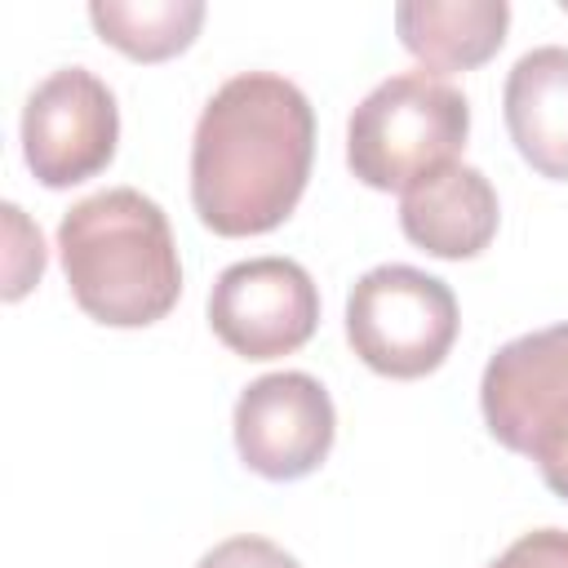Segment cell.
<instances>
[{
	"label": "cell",
	"instance_id": "30bf717a",
	"mask_svg": "<svg viewBox=\"0 0 568 568\" xmlns=\"http://www.w3.org/2000/svg\"><path fill=\"white\" fill-rule=\"evenodd\" d=\"M501 106L524 164L550 182H568V49H528L506 75Z\"/></svg>",
	"mask_w": 568,
	"mask_h": 568
},
{
	"label": "cell",
	"instance_id": "52a82bcc",
	"mask_svg": "<svg viewBox=\"0 0 568 568\" xmlns=\"http://www.w3.org/2000/svg\"><path fill=\"white\" fill-rule=\"evenodd\" d=\"M209 328L240 359H280L320 328V288L293 257H248L217 275Z\"/></svg>",
	"mask_w": 568,
	"mask_h": 568
},
{
	"label": "cell",
	"instance_id": "277c9868",
	"mask_svg": "<svg viewBox=\"0 0 568 568\" xmlns=\"http://www.w3.org/2000/svg\"><path fill=\"white\" fill-rule=\"evenodd\" d=\"M488 435L537 462L546 488L568 501V324L506 342L479 377Z\"/></svg>",
	"mask_w": 568,
	"mask_h": 568
},
{
	"label": "cell",
	"instance_id": "5b68a950",
	"mask_svg": "<svg viewBox=\"0 0 568 568\" xmlns=\"http://www.w3.org/2000/svg\"><path fill=\"white\" fill-rule=\"evenodd\" d=\"M457 297L444 280L386 262L355 280L346 297V342L382 377L413 382L435 373L457 342Z\"/></svg>",
	"mask_w": 568,
	"mask_h": 568
},
{
	"label": "cell",
	"instance_id": "5bb4252c",
	"mask_svg": "<svg viewBox=\"0 0 568 568\" xmlns=\"http://www.w3.org/2000/svg\"><path fill=\"white\" fill-rule=\"evenodd\" d=\"M488 568H568V532L564 528H537L510 541Z\"/></svg>",
	"mask_w": 568,
	"mask_h": 568
},
{
	"label": "cell",
	"instance_id": "7c38bea8",
	"mask_svg": "<svg viewBox=\"0 0 568 568\" xmlns=\"http://www.w3.org/2000/svg\"><path fill=\"white\" fill-rule=\"evenodd\" d=\"M93 31L133 62H164L191 49L204 4L200 0H93Z\"/></svg>",
	"mask_w": 568,
	"mask_h": 568
},
{
	"label": "cell",
	"instance_id": "3957f363",
	"mask_svg": "<svg viewBox=\"0 0 568 568\" xmlns=\"http://www.w3.org/2000/svg\"><path fill=\"white\" fill-rule=\"evenodd\" d=\"M470 133V102L430 71L382 80L346 124V164L373 191H408L457 164Z\"/></svg>",
	"mask_w": 568,
	"mask_h": 568
},
{
	"label": "cell",
	"instance_id": "8992f818",
	"mask_svg": "<svg viewBox=\"0 0 568 568\" xmlns=\"http://www.w3.org/2000/svg\"><path fill=\"white\" fill-rule=\"evenodd\" d=\"M120 142L115 93L84 67H62L22 106V160L40 186L62 191L98 178Z\"/></svg>",
	"mask_w": 568,
	"mask_h": 568
},
{
	"label": "cell",
	"instance_id": "ba28073f",
	"mask_svg": "<svg viewBox=\"0 0 568 568\" xmlns=\"http://www.w3.org/2000/svg\"><path fill=\"white\" fill-rule=\"evenodd\" d=\"M231 430L235 453L253 475L288 484L324 466L337 435V413L328 390L311 373L284 368L240 390Z\"/></svg>",
	"mask_w": 568,
	"mask_h": 568
},
{
	"label": "cell",
	"instance_id": "4fadbf2b",
	"mask_svg": "<svg viewBox=\"0 0 568 568\" xmlns=\"http://www.w3.org/2000/svg\"><path fill=\"white\" fill-rule=\"evenodd\" d=\"M195 568H302V564H297L284 546L244 532V537H226V541H217Z\"/></svg>",
	"mask_w": 568,
	"mask_h": 568
},
{
	"label": "cell",
	"instance_id": "8fae6325",
	"mask_svg": "<svg viewBox=\"0 0 568 568\" xmlns=\"http://www.w3.org/2000/svg\"><path fill=\"white\" fill-rule=\"evenodd\" d=\"M510 27L506 0H404L395 4V31L404 49L430 75L484 67Z\"/></svg>",
	"mask_w": 568,
	"mask_h": 568
},
{
	"label": "cell",
	"instance_id": "7a4b0ae2",
	"mask_svg": "<svg viewBox=\"0 0 568 568\" xmlns=\"http://www.w3.org/2000/svg\"><path fill=\"white\" fill-rule=\"evenodd\" d=\"M58 253L75 306L106 328H146L182 297L169 217L133 186H111L71 204L58 226Z\"/></svg>",
	"mask_w": 568,
	"mask_h": 568
},
{
	"label": "cell",
	"instance_id": "6da1fadb",
	"mask_svg": "<svg viewBox=\"0 0 568 568\" xmlns=\"http://www.w3.org/2000/svg\"><path fill=\"white\" fill-rule=\"evenodd\" d=\"M311 155L315 111L306 93L284 75L240 71L200 111L191 204L213 235H266L297 209Z\"/></svg>",
	"mask_w": 568,
	"mask_h": 568
},
{
	"label": "cell",
	"instance_id": "9c48e42d",
	"mask_svg": "<svg viewBox=\"0 0 568 568\" xmlns=\"http://www.w3.org/2000/svg\"><path fill=\"white\" fill-rule=\"evenodd\" d=\"M497 191L470 164H448L399 195V226L404 235L444 262L479 257L497 235Z\"/></svg>",
	"mask_w": 568,
	"mask_h": 568
}]
</instances>
